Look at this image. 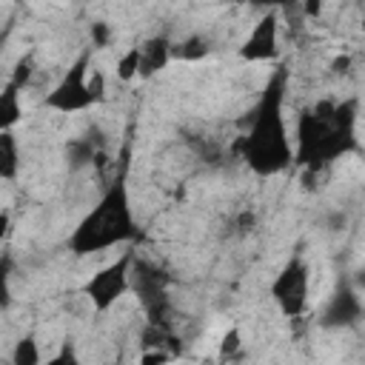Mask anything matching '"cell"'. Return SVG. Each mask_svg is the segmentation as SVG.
I'll use <instances>...</instances> for the list:
<instances>
[{"label":"cell","instance_id":"6da1fadb","mask_svg":"<svg viewBox=\"0 0 365 365\" xmlns=\"http://www.w3.org/2000/svg\"><path fill=\"white\" fill-rule=\"evenodd\" d=\"M285 94H288V66H277L254 108L245 117V131L237 140V154L242 165L257 177H277L294 165V143L285 123Z\"/></svg>","mask_w":365,"mask_h":365},{"label":"cell","instance_id":"7a4b0ae2","mask_svg":"<svg viewBox=\"0 0 365 365\" xmlns=\"http://www.w3.org/2000/svg\"><path fill=\"white\" fill-rule=\"evenodd\" d=\"M359 100H322L311 108H302L297 117V151L294 163L311 174H319L331 163L359 151L356 137Z\"/></svg>","mask_w":365,"mask_h":365},{"label":"cell","instance_id":"3957f363","mask_svg":"<svg viewBox=\"0 0 365 365\" xmlns=\"http://www.w3.org/2000/svg\"><path fill=\"white\" fill-rule=\"evenodd\" d=\"M140 237H143V228L137 222L125 168H123L106 185L97 205H91V211H86L83 220L74 225V231L66 240V248L74 257H91V254H100L117 245H131Z\"/></svg>","mask_w":365,"mask_h":365},{"label":"cell","instance_id":"277c9868","mask_svg":"<svg viewBox=\"0 0 365 365\" xmlns=\"http://www.w3.org/2000/svg\"><path fill=\"white\" fill-rule=\"evenodd\" d=\"M91 46L68 66V71L57 80V86L43 97V106L60 114H77L94 108L106 100V77L91 71Z\"/></svg>","mask_w":365,"mask_h":365},{"label":"cell","instance_id":"5b68a950","mask_svg":"<svg viewBox=\"0 0 365 365\" xmlns=\"http://www.w3.org/2000/svg\"><path fill=\"white\" fill-rule=\"evenodd\" d=\"M137 251H123L114 262L103 265L100 271H94L86 285H83V297L91 302V308L97 314H106L117 305L120 297H125L131 291V265H134Z\"/></svg>","mask_w":365,"mask_h":365},{"label":"cell","instance_id":"8992f818","mask_svg":"<svg viewBox=\"0 0 365 365\" xmlns=\"http://www.w3.org/2000/svg\"><path fill=\"white\" fill-rule=\"evenodd\" d=\"M308 294H311V268H308L305 257L297 251V254L288 257V262L274 277L271 299L277 302L282 317L299 319L308 311Z\"/></svg>","mask_w":365,"mask_h":365},{"label":"cell","instance_id":"52a82bcc","mask_svg":"<svg viewBox=\"0 0 365 365\" xmlns=\"http://www.w3.org/2000/svg\"><path fill=\"white\" fill-rule=\"evenodd\" d=\"M362 319H365V302L359 297V288L354 285V279L339 277L331 297L319 308L317 325L322 331H345V328H356Z\"/></svg>","mask_w":365,"mask_h":365},{"label":"cell","instance_id":"ba28073f","mask_svg":"<svg viewBox=\"0 0 365 365\" xmlns=\"http://www.w3.org/2000/svg\"><path fill=\"white\" fill-rule=\"evenodd\" d=\"M131 288L140 297V305L148 314V322L165 325V319H168V277L157 265H151L148 259L134 257Z\"/></svg>","mask_w":365,"mask_h":365},{"label":"cell","instance_id":"9c48e42d","mask_svg":"<svg viewBox=\"0 0 365 365\" xmlns=\"http://www.w3.org/2000/svg\"><path fill=\"white\" fill-rule=\"evenodd\" d=\"M237 54L245 63H271L279 57V20L274 9L262 11V17L254 23Z\"/></svg>","mask_w":365,"mask_h":365},{"label":"cell","instance_id":"30bf717a","mask_svg":"<svg viewBox=\"0 0 365 365\" xmlns=\"http://www.w3.org/2000/svg\"><path fill=\"white\" fill-rule=\"evenodd\" d=\"M171 37L168 34H151L148 40L140 43V80H151L160 74L174 57H171Z\"/></svg>","mask_w":365,"mask_h":365},{"label":"cell","instance_id":"8fae6325","mask_svg":"<svg viewBox=\"0 0 365 365\" xmlns=\"http://www.w3.org/2000/svg\"><path fill=\"white\" fill-rule=\"evenodd\" d=\"M100 148H103V143L91 137V128H88L83 137L68 140V143H66V160H68V168H71V171L88 168L91 163L100 160Z\"/></svg>","mask_w":365,"mask_h":365},{"label":"cell","instance_id":"7c38bea8","mask_svg":"<svg viewBox=\"0 0 365 365\" xmlns=\"http://www.w3.org/2000/svg\"><path fill=\"white\" fill-rule=\"evenodd\" d=\"M211 48H214V46H211V40H208L205 34L191 31V34H185L182 40L174 43L171 57L180 60V63H202V60L211 54Z\"/></svg>","mask_w":365,"mask_h":365},{"label":"cell","instance_id":"4fadbf2b","mask_svg":"<svg viewBox=\"0 0 365 365\" xmlns=\"http://www.w3.org/2000/svg\"><path fill=\"white\" fill-rule=\"evenodd\" d=\"M20 165H23V154H20V143L14 131H0V177L6 182L17 180Z\"/></svg>","mask_w":365,"mask_h":365},{"label":"cell","instance_id":"5bb4252c","mask_svg":"<svg viewBox=\"0 0 365 365\" xmlns=\"http://www.w3.org/2000/svg\"><path fill=\"white\" fill-rule=\"evenodd\" d=\"M23 120V103H20V86L11 80L0 91V131H14V125Z\"/></svg>","mask_w":365,"mask_h":365},{"label":"cell","instance_id":"9a60e30c","mask_svg":"<svg viewBox=\"0 0 365 365\" xmlns=\"http://www.w3.org/2000/svg\"><path fill=\"white\" fill-rule=\"evenodd\" d=\"M114 74H117L123 83H131V80L140 77V46H131V48H125V51L117 57Z\"/></svg>","mask_w":365,"mask_h":365},{"label":"cell","instance_id":"2e32d148","mask_svg":"<svg viewBox=\"0 0 365 365\" xmlns=\"http://www.w3.org/2000/svg\"><path fill=\"white\" fill-rule=\"evenodd\" d=\"M11 362L14 365H37L40 362V348H37V339L31 334L20 336L11 348Z\"/></svg>","mask_w":365,"mask_h":365},{"label":"cell","instance_id":"e0dca14e","mask_svg":"<svg viewBox=\"0 0 365 365\" xmlns=\"http://www.w3.org/2000/svg\"><path fill=\"white\" fill-rule=\"evenodd\" d=\"M111 37H114V31H111V26L106 20H91L88 23V43H91V48L111 46Z\"/></svg>","mask_w":365,"mask_h":365},{"label":"cell","instance_id":"ac0fdd59","mask_svg":"<svg viewBox=\"0 0 365 365\" xmlns=\"http://www.w3.org/2000/svg\"><path fill=\"white\" fill-rule=\"evenodd\" d=\"M240 348H242V334H240L237 325H231V328L222 334V339H220V356H222V359H225V356H234Z\"/></svg>","mask_w":365,"mask_h":365},{"label":"cell","instance_id":"d6986e66","mask_svg":"<svg viewBox=\"0 0 365 365\" xmlns=\"http://www.w3.org/2000/svg\"><path fill=\"white\" fill-rule=\"evenodd\" d=\"M248 6H257V9H274V11H291L299 0H245Z\"/></svg>","mask_w":365,"mask_h":365},{"label":"cell","instance_id":"ffe728a7","mask_svg":"<svg viewBox=\"0 0 365 365\" xmlns=\"http://www.w3.org/2000/svg\"><path fill=\"white\" fill-rule=\"evenodd\" d=\"M29 80H31V60H29V57H23V60H20L17 66H14V74H11V83L23 88V86H26Z\"/></svg>","mask_w":365,"mask_h":365},{"label":"cell","instance_id":"44dd1931","mask_svg":"<svg viewBox=\"0 0 365 365\" xmlns=\"http://www.w3.org/2000/svg\"><path fill=\"white\" fill-rule=\"evenodd\" d=\"M254 225H257V217H254V211H242V214L234 220V228H237V234H248V231H254Z\"/></svg>","mask_w":365,"mask_h":365},{"label":"cell","instance_id":"7402d4cb","mask_svg":"<svg viewBox=\"0 0 365 365\" xmlns=\"http://www.w3.org/2000/svg\"><path fill=\"white\" fill-rule=\"evenodd\" d=\"M325 225H328V231H342L348 225V214L345 211H331L328 220H325Z\"/></svg>","mask_w":365,"mask_h":365},{"label":"cell","instance_id":"603a6c76","mask_svg":"<svg viewBox=\"0 0 365 365\" xmlns=\"http://www.w3.org/2000/svg\"><path fill=\"white\" fill-rule=\"evenodd\" d=\"M348 68H351V57H348V54L331 60V74H345Z\"/></svg>","mask_w":365,"mask_h":365},{"label":"cell","instance_id":"cb8c5ba5","mask_svg":"<svg viewBox=\"0 0 365 365\" xmlns=\"http://www.w3.org/2000/svg\"><path fill=\"white\" fill-rule=\"evenodd\" d=\"M299 6L305 11V17H319V11H322V0H299Z\"/></svg>","mask_w":365,"mask_h":365},{"label":"cell","instance_id":"d4e9b609","mask_svg":"<svg viewBox=\"0 0 365 365\" xmlns=\"http://www.w3.org/2000/svg\"><path fill=\"white\" fill-rule=\"evenodd\" d=\"M165 359H171L168 351H145V354L140 356V362H165Z\"/></svg>","mask_w":365,"mask_h":365},{"label":"cell","instance_id":"484cf974","mask_svg":"<svg viewBox=\"0 0 365 365\" xmlns=\"http://www.w3.org/2000/svg\"><path fill=\"white\" fill-rule=\"evenodd\" d=\"M356 274H359V277L354 279V285H356V288H362V285H365V268H362V271H356Z\"/></svg>","mask_w":365,"mask_h":365},{"label":"cell","instance_id":"4316f807","mask_svg":"<svg viewBox=\"0 0 365 365\" xmlns=\"http://www.w3.org/2000/svg\"><path fill=\"white\" fill-rule=\"evenodd\" d=\"M359 29H362V31H365V11H362V23H359Z\"/></svg>","mask_w":365,"mask_h":365}]
</instances>
